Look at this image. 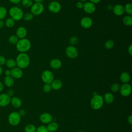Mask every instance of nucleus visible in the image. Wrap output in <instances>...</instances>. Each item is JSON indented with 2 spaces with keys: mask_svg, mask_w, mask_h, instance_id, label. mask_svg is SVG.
Masks as SVG:
<instances>
[{
  "mask_svg": "<svg viewBox=\"0 0 132 132\" xmlns=\"http://www.w3.org/2000/svg\"><path fill=\"white\" fill-rule=\"evenodd\" d=\"M17 67L22 69L27 68L30 64V58L26 53H20L16 57Z\"/></svg>",
  "mask_w": 132,
  "mask_h": 132,
  "instance_id": "f257e3e1",
  "label": "nucleus"
},
{
  "mask_svg": "<svg viewBox=\"0 0 132 132\" xmlns=\"http://www.w3.org/2000/svg\"><path fill=\"white\" fill-rule=\"evenodd\" d=\"M31 42L29 39L23 38L20 39L16 44V48L20 53H26L31 48Z\"/></svg>",
  "mask_w": 132,
  "mask_h": 132,
  "instance_id": "f03ea898",
  "label": "nucleus"
},
{
  "mask_svg": "<svg viewBox=\"0 0 132 132\" xmlns=\"http://www.w3.org/2000/svg\"><path fill=\"white\" fill-rule=\"evenodd\" d=\"M103 97L99 94H96L93 96L90 100V106L94 110L100 109L104 105Z\"/></svg>",
  "mask_w": 132,
  "mask_h": 132,
  "instance_id": "7ed1b4c3",
  "label": "nucleus"
},
{
  "mask_svg": "<svg viewBox=\"0 0 132 132\" xmlns=\"http://www.w3.org/2000/svg\"><path fill=\"white\" fill-rule=\"evenodd\" d=\"M9 13L10 18L14 21L21 20L23 18L24 14L22 10L20 8L16 6L11 7L9 10Z\"/></svg>",
  "mask_w": 132,
  "mask_h": 132,
  "instance_id": "20e7f679",
  "label": "nucleus"
},
{
  "mask_svg": "<svg viewBox=\"0 0 132 132\" xmlns=\"http://www.w3.org/2000/svg\"><path fill=\"white\" fill-rule=\"evenodd\" d=\"M21 116L18 112L13 111L11 112L8 118L9 123L12 126L18 125L21 121Z\"/></svg>",
  "mask_w": 132,
  "mask_h": 132,
  "instance_id": "39448f33",
  "label": "nucleus"
},
{
  "mask_svg": "<svg viewBox=\"0 0 132 132\" xmlns=\"http://www.w3.org/2000/svg\"><path fill=\"white\" fill-rule=\"evenodd\" d=\"M44 10V5L42 3H35L30 7L31 13L34 15H39L41 14Z\"/></svg>",
  "mask_w": 132,
  "mask_h": 132,
  "instance_id": "423d86ee",
  "label": "nucleus"
},
{
  "mask_svg": "<svg viewBox=\"0 0 132 132\" xmlns=\"http://www.w3.org/2000/svg\"><path fill=\"white\" fill-rule=\"evenodd\" d=\"M41 78L44 84H51L54 79V75L52 72L46 70L42 72Z\"/></svg>",
  "mask_w": 132,
  "mask_h": 132,
  "instance_id": "0eeeda50",
  "label": "nucleus"
},
{
  "mask_svg": "<svg viewBox=\"0 0 132 132\" xmlns=\"http://www.w3.org/2000/svg\"><path fill=\"white\" fill-rule=\"evenodd\" d=\"M65 54L69 58L74 59L78 56V51L74 46L70 45L66 47Z\"/></svg>",
  "mask_w": 132,
  "mask_h": 132,
  "instance_id": "6e6552de",
  "label": "nucleus"
},
{
  "mask_svg": "<svg viewBox=\"0 0 132 132\" xmlns=\"http://www.w3.org/2000/svg\"><path fill=\"white\" fill-rule=\"evenodd\" d=\"M61 8V4L56 1H51L48 5V10L53 13H58Z\"/></svg>",
  "mask_w": 132,
  "mask_h": 132,
  "instance_id": "1a4fd4ad",
  "label": "nucleus"
},
{
  "mask_svg": "<svg viewBox=\"0 0 132 132\" xmlns=\"http://www.w3.org/2000/svg\"><path fill=\"white\" fill-rule=\"evenodd\" d=\"M121 95L124 97L128 96L131 92V87L128 83L123 84L120 88Z\"/></svg>",
  "mask_w": 132,
  "mask_h": 132,
  "instance_id": "9d476101",
  "label": "nucleus"
},
{
  "mask_svg": "<svg viewBox=\"0 0 132 132\" xmlns=\"http://www.w3.org/2000/svg\"><path fill=\"white\" fill-rule=\"evenodd\" d=\"M82 9L86 13L91 14L95 12L96 10V7L94 4L90 2H87L84 3Z\"/></svg>",
  "mask_w": 132,
  "mask_h": 132,
  "instance_id": "9b49d317",
  "label": "nucleus"
},
{
  "mask_svg": "<svg viewBox=\"0 0 132 132\" xmlns=\"http://www.w3.org/2000/svg\"><path fill=\"white\" fill-rule=\"evenodd\" d=\"M80 23L82 28L88 29L92 26L93 24V21L90 17L85 16L81 19Z\"/></svg>",
  "mask_w": 132,
  "mask_h": 132,
  "instance_id": "f8f14e48",
  "label": "nucleus"
},
{
  "mask_svg": "<svg viewBox=\"0 0 132 132\" xmlns=\"http://www.w3.org/2000/svg\"><path fill=\"white\" fill-rule=\"evenodd\" d=\"M11 97L6 93H2L0 95V106L5 107L10 103Z\"/></svg>",
  "mask_w": 132,
  "mask_h": 132,
  "instance_id": "ddd939ff",
  "label": "nucleus"
},
{
  "mask_svg": "<svg viewBox=\"0 0 132 132\" xmlns=\"http://www.w3.org/2000/svg\"><path fill=\"white\" fill-rule=\"evenodd\" d=\"M11 76H12L13 78L19 79L21 78L23 76V73L22 70L18 67H14L11 69Z\"/></svg>",
  "mask_w": 132,
  "mask_h": 132,
  "instance_id": "4468645a",
  "label": "nucleus"
},
{
  "mask_svg": "<svg viewBox=\"0 0 132 132\" xmlns=\"http://www.w3.org/2000/svg\"><path fill=\"white\" fill-rule=\"evenodd\" d=\"M40 121L44 124H48L52 122L53 117L48 112H44L41 114L39 117Z\"/></svg>",
  "mask_w": 132,
  "mask_h": 132,
  "instance_id": "2eb2a0df",
  "label": "nucleus"
},
{
  "mask_svg": "<svg viewBox=\"0 0 132 132\" xmlns=\"http://www.w3.org/2000/svg\"><path fill=\"white\" fill-rule=\"evenodd\" d=\"M112 11L113 13L117 16H121L125 12L124 6L121 4L114 5L112 8Z\"/></svg>",
  "mask_w": 132,
  "mask_h": 132,
  "instance_id": "dca6fc26",
  "label": "nucleus"
},
{
  "mask_svg": "<svg viewBox=\"0 0 132 132\" xmlns=\"http://www.w3.org/2000/svg\"><path fill=\"white\" fill-rule=\"evenodd\" d=\"M27 34V29L23 26L19 27L16 30V36L19 39L25 38Z\"/></svg>",
  "mask_w": 132,
  "mask_h": 132,
  "instance_id": "f3484780",
  "label": "nucleus"
},
{
  "mask_svg": "<svg viewBox=\"0 0 132 132\" xmlns=\"http://www.w3.org/2000/svg\"><path fill=\"white\" fill-rule=\"evenodd\" d=\"M50 65L52 69L54 70H58L61 67L62 62L58 58H54L50 61Z\"/></svg>",
  "mask_w": 132,
  "mask_h": 132,
  "instance_id": "a211bd4d",
  "label": "nucleus"
},
{
  "mask_svg": "<svg viewBox=\"0 0 132 132\" xmlns=\"http://www.w3.org/2000/svg\"><path fill=\"white\" fill-rule=\"evenodd\" d=\"M50 84L52 89L54 90H58L62 86V82L60 79H54Z\"/></svg>",
  "mask_w": 132,
  "mask_h": 132,
  "instance_id": "6ab92c4d",
  "label": "nucleus"
},
{
  "mask_svg": "<svg viewBox=\"0 0 132 132\" xmlns=\"http://www.w3.org/2000/svg\"><path fill=\"white\" fill-rule=\"evenodd\" d=\"M10 103L14 107L16 108L20 107L22 104V102L21 100L19 97L16 96H13L11 98Z\"/></svg>",
  "mask_w": 132,
  "mask_h": 132,
  "instance_id": "aec40b11",
  "label": "nucleus"
},
{
  "mask_svg": "<svg viewBox=\"0 0 132 132\" xmlns=\"http://www.w3.org/2000/svg\"><path fill=\"white\" fill-rule=\"evenodd\" d=\"M130 79V75L127 72H123L120 76V79L123 84L128 83Z\"/></svg>",
  "mask_w": 132,
  "mask_h": 132,
  "instance_id": "412c9836",
  "label": "nucleus"
},
{
  "mask_svg": "<svg viewBox=\"0 0 132 132\" xmlns=\"http://www.w3.org/2000/svg\"><path fill=\"white\" fill-rule=\"evenodd\" d=\"M104 101L105 102L108 104H111L113 103L114 101V96L111 93L107 92L104 94Z\"/></svg>",
  "mask_w": 132,
  "mask_h": 132,
  "instance_id": "4be33fe9",
  "label": "nucleus"
},
{
  "mask_svg": "<svg viewBox=\"0 0 132 132\" xmlns=\"http://www.w3.org/2000/svg\"><path fill=\"white\" fill-rule=\"evenodd\" d=\"M46 127L48 132H54L58 129V125L55 122H51L50 123L47 124V126H46Z\"/></svg>",
  "mask_w": 132,
  "mask_h": 132,
  "instance_id": "5701e85b",
  "label": "nucleus"
},
{
  "mask_svg": "<svg viewBox=\"0 0 132 132\" xmlns=\"http://www.w3.org/2000/svg\"><path fill=\"white\" fill-rule=\"evenodd\" d=\"M4 84L8 87H12L14 84V78L11 76H6L4 78Z\"/></svg>",
  "mask_w": 132,
  "mask_h": 132,
  "instance_id": "b1692460",
  "label": "nucleus"
},
{
  "mask_svg": "<svg viewBox=\"0 0 132 132\" xmlns=\"http://www.w3.org/2000/svg\"><path fill=\"white\" fill-rule=\"evenodd\" d=\"M123 24L128 26H130L132 25V17L131 15H125L123 19Z\"/></svg>",
  "mask_w": 132,
  "mask_h": 132,
  "instance_id": "393cba45",
  "label": "nucleus"
},
{
  "mask_svg": "<svg viewBox=\"0 0 132 132\" xmlns=\"http://www.w3.org/2000/svg\"><path fill=\"white\" fill-rule=\"evenodd\" d=\"M6 66L10 69H12L14 67H16V62L15 60H14L13 59H8V60H6V63H5Z\"/></svg>",
  "mask_w": 132,
  "mask_h": 132,
  "instance_id": "a878e982",
  "label": "nucleus"
},
{
  "mask_svg": "<svg viewBox=\"0 0 132 132\" xmlns=\"http://www.w3.org/2000/svg\"><path fill=\"white\" fill-rule=\"evenodd\" d=\"M36 128L37 127L34 124H29L25 127L24 130L25 132H36Z\"/></svg>",
  "mask_w": 132,
  "mask_h": 132,
  "instance_id": "bb28decb",
  "label": "nucleus"
},
{
  "mask_svg": "<svg viewBox=\"0 0 132 132\" xmlns=\"http://www.w3.org/2000/svg\"><path fill=\"white\" fill-rule=\"evenodd\" d=\"M114 45V43L113 40L109 39L105 41L104 43L105 47L107 50H110L113 47Z\"/></svg>",
  "mask_w": 132,
  "mask_h": 132,
  "instance_id": "cd10ccee",
  "label": "nucleus"
},
{
  "mask_svg": "<svg viewBox=\"0 0 132 132\" xmlns=\"http://www.w3.org/2000/svg\"><path fill=\"white\" fill-rule=\"evenodd\" d=\"M124 11L128 14V15H131L132 14V5L131 3L126 4L124 7Z\"/></svg>",
  "mask_w": 132,
  "mask_h": 132,
  "instance_id": "c85d7f7f",
  "label": "nucleus"
},
{
  "mask_svg": "<svg viewBox=\"0 0 132 132\" xmlns=\"http://www.w3.org/2000/svg\"><path fill=\"white\" fill-rule=\"evenodd\" d=\"M14 24H15V21L11 18H9L6 19L5 22V25L8 28L12 27L14 25Z\"/></svg>",
  "mask_w": 132,
  "mask_h": 132,
  "instance_id": "c756f323",
  "label": "nucleus"
},
{
  "mask_svg": "<svg viewBox=\"0 0 132 132\" xmlns=\"http://www.w3.org/2000/svg\"><path fill=\"white\" fill-rule=\"evenodd\" d=\"M7 9L3 6H0V20H3L7 15Z\"/></svg>",
  "mask_w": 132,
  "mask_h": 132,
  "instance_id": "7c9ffc66",
  "label": "nucleus"
},
{
  "mask_svg": "<svg viewBox=\"0 0 132 132\" xmlns=\"http://www.w3.org/2000/svg\"><path fill=\"white\" fill-rule=\"evenodd\" d=\"M22 5L25 8H30L33 4L32 0H22Z\"/></svg>",
  "mask_w": 132,
  "mask_h": 132,
  "instance_id": "2f4dec72",
  "label": "nucleus"
},
{
  "mask_svg": "<svg viewBox=\"0 0 132 132\" xmlns=\"http://www.w3.org/2000/svg\"><path fill=\"white\" fill-rule=\"evenodd\" d=\"M19 40V38L16 37V35H12L9 37L8 39L9 42L11 44H15L18 43V41Z\"/></svg>",
  "mask_w": 132,
  "mask_h": 132,
  "instance_id": "473e14b6",
  "label": "nucleus"
},
{
  "mask_svg": "<svg viewBox=\"0 0 132 132\" xmlns=\"http://www.w3.org/2000/svg\"><path fill=\"white\" fill-rule=\"evenodd\" d=\"M34 18V15L31 12H27L23 14V19L26 21H29Z\"/></svg>",
  "mask_w": 132,
  "mask_h": 132,
  "instance_id": "72a5a7b5",
  "label": "nucleus"
},
{
  "mask_svg": "<svg viewBox=\"0 0 132 132\" xmlns=\"http://www.w3.org/2000/svg\"><path fill=\"white\" fill-rule=\"evenodd\" d=\"M79 41L78 38L76 36H72L69 39V42L71 45L74 46L76 45Z\"/></svg>",
  "mask_w": 132,
  "mask_h": 132,
  "instance_id": "f704fd0d",
  "label": "nucleus"
},
{
  "mask_svg": "<svg viewBox=\"0 0 132 132\" xmlns=\"http://www.w3.org/2000/svg\"><path fill=\"white\" fill-rule=\"evenodd\" d=\"M120 86L118 83H114L110 86V90L113 92H117L119 91Z\"/></svg>",
  "mask_w": 132,
  "mask_h": 132,
  "instance_id": "c9c22d12",
  "label": "nucleus"
},
{
  "mask_svg": "<svg viewBox=\"0 0 132 132\" xmlns=\"http://www.w3.org/2000/svg\"><path fill=\"white\" fill-rule=\"evenodd\" d=\"M52 87L50 84H45L43 86V91L45 93H49L52 90Z\"/></svg>",
  "mask_w": 132,
  "mask_h": 132,
  "instance_id": "e433bc0d",
  "label": "nucleus"
},
{
  "mask_svg": "<svg viewBox=\"0 0 132 132\" xmlns=\"http://www.w3.org/2000/svg\"><path fill=\"white\" fill-rule=\"evenodd\" d=\"M36 132H48L46 126L44 125H40L36 128Z\"/></svg>",
  "mask_w": 132,
  "mask_h": 132,
  "instance_id": "4c0bfd02",
  "label": "nucleus"
},
{
  "mask_svg": "<svg viewBox=\"0 0 132 132\" xmlns=\"http://www.w3.org/2000/svg\"><path fill=\"white\" fill-rule=\"evenodd\" d=\"M6 60L5 57L3 56L0 55V65L2 66L4 65L6 63Z\"/></svg>",
  "mask_w": 132,
  "mask_h": 132,
  "instance_id": "58836bf2",
  "label": "nucleus"
},
{
  "mask_svg": "<svg viewBox=\"0 0 132 132\" xmlns=\"http://www.w3.org/2000/svg\"><path fill=\"white\" fill-rule=\"evenodd\" d=\"M83 6L84 3L80 1H79L76 3V7L78 9H82L83 8Z\"/></svg>",
  "mask_w": 132,
  "mask_h": 132,
  "instance_id": "ea45409f",
  "label": "nucleus"
},
{
  "mask_svg": "<svg viewBox=\"0 0 132 132\" xmlns=\"http://www.w3.org/2000/svg\"><path fill=\"white\" fill-rule=\"evenodd\" d=\"M127 51H128V53L129 54V55H132V44H130L129 46L128 47L127 49Z\"/></svg>",
  "mask_w": 132,
  "mask_h": 132,
  "instance_id": "a19ab883",
  "label": "nucleus"
},
{
  "mask_svg": "<svg viewBox=\"0 0 132 132\" xmlns=\"http://www.w3.org/2000/svg\"><path fill=\"white\" fill-rule=\"evenodd\" d=\"M7 94L10 97H11V96H12L13 95V94H14V91H13V90L10 89V90H9L8 91Z\"/></svg>",
  "mask_w": 132,
  "mask_h": 132,
  "instance_id": "79ce46f5",
  "label": "nucleus"
},
{
  "mask_svg": "<svg viewBox=\"0 0 132 132\" xmlns=\"http://www.w3.org/2000/svg\"><path fill=\"white\" fill-rule=\"evenodd\" d=\"M19 113V114H20V116H21V117H22V116H24L25 115V111L24 110V109H21L20 111H19V112H18Z\"/></svg>",
  "mask_w": 132,
  "mask_h": 132,
  "instance_id": "37998d69",
  "label": "nucleus"
},
{
  "mask_svg": "<svg viewBox=\"0 0 132 132\" xmlns=\"http://www.w3.org/2000/svg\"><path fill=\"white\" fill-rule=\"evenodd\" d=\"M22 0H9V1L10 2H11L12 4H17L20 3L21 2Z\"/></svg>",
  "mask_w": 132,
  "mask_h": 132,
  "instance_id": "c03bdc74",
  "label": "nucleus"
},
{
  "mask_svg": "<svg viewBox=\"0 0 132 132\" xmlns=\"http://www.w3.org/2000/svg\"><path fill=\"white\" fill-rule=\"evenodd\" d=\"M127 121L129 124H132V116L129 115V117L127 118Z\"/></svg>",
  "mask_w": 132,
  "mask_h": 132,
  "instance_id": "a18cd8bd",
  "label": "nucleus"
},
{
  "mask_svg": "<svg viewBox=\"0 0 132 132\" xmlns=\"http://www.w3.org/2000/svg\"><path fill=\"white\" fill-rule=\"evenodd\" d=\"M5 74L6 76H10L11 75V71L9 70H6L5 71Z\"/></svg>",
  "mask_w": 132,
  "mask_h": 132,
  "instance_id": "49530a36",
  "label": "nucleus"
},
{
  "mask_svg": "<svg viewBox=\"0 0 132 132\" xmlns=\"http://www.w3.org/2000/svg\"><path fill=\"white\" fill-rule=\"evenodd\" d=\"M5 22L3 21V20H0V28H2L4 27Z\"/></svg>",
  "mask_w": 132,
  "mask_h": 132,
  "instance_id": "de8ad7c7",
  "label": "nucleus"
},
{
  "mask_svg": "<svg viewBox=\"0 0 132 132\" xmlns=\"http://www.w3.org/2000/svg\"><path fill=\"white\" fill-rule=\"evenodd\" d=\"M89 1H90V2H91V3H92L94 4H97V3H98L101 1V0H89Z\"/></svg>",
  "mask_w": 132,
  "mask_h": 132,
  "instance_id": "09e8293b",
  "label": "nucleus"
},
{
  "mask_svg": "<svg viewBox=\"0 0 132 132\" xmlns=\"http://www.w3.org/2000/svg\"><path fill=\"white\" fill-rule=\"evenodd\" d=\"M4 89V85L2 84V82L1 81H0V92L1 91H2Z\"/></svg>",
  "mask_w": 132,
  "mask_h": 132,
  "instance_id": "8fccbe9b",
  "label": "nucleus"
},
{
  "mask_svg": "<svg viewBox=\"0 0 132 132\" xmlns=\"http://www.w3.org/2000/svg\"><path fill=\"white\" fill-rule=\"evenodd\" d=\"M35 3H42V2H43L44 0H33Z\"/></svg>",
  "mask_w": 132,
  "mask_h": 132,
  "instance_id": "3c124183",
  "label": "nucleus"
},
{
  "mask_svg": "<svg viewBox=\"0 0 132 132\" xmlns=\"http://www.w3.org/2000/svg\"><path fill=\"white\" fill-rule=\"evenodd\" d=\"M2 73H3V69L2 68V66L0 65V76L2 75Z\"/></svg>",
  "mask_w": 132,
  "mask_h": 132,
  "instance_id": "603ef678",
  "label": "nucleus"
},
{
  "mask_svg": "<svg viewBox=\"0 0 132 132\" xmlns=\"http://www.w3.org/2000/svg\"><path fill=\"white\" fill-rule=\"evenodd\" d=\"M87 1V0H80V1L81 2H82V3H83V2H86Z\"/></svg>",
  "mask_w": 132,
  "mask_h": 132,
  "instance_id": "864d4df0",
  "label": "nucleus"
},
{
  "mask_svg": "<svg viewBox=\"0 0 132 132\" xmlns=\"http://www.w3.org/2000/svg\"><path fill=\"white\" fill-rule=\"evenodd\" d=\"M77 132H84V131H82V130H79V131H77Z\"/></svg>",
  "mask_w": 132,
  "mask_h": 132,
  "instance_id": "5fc2aeb1",
  "label": "nucleus"
},
{
  "mask_svg": "<svg viewBox=\"0 0 132 132\" xmlns=\"http://www.w3.org/2000/svg\"><path fill=\"white\" fill-rule=\"evenodd\" d=\"M49 1H56V0H49Z\"/></svg>",
  "mask_w": 132,
  "mask_h": 132,
  "instance_id": "6e6d98bb",
  "label": "nucleus"
}]
</instances>
